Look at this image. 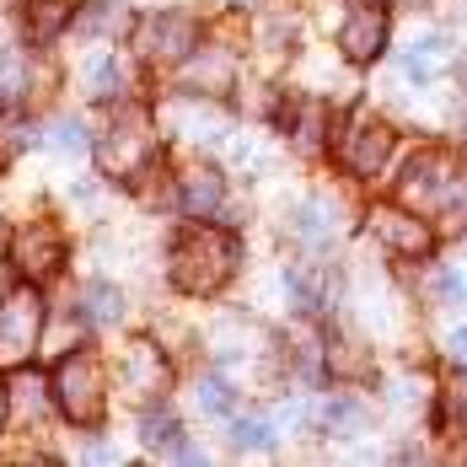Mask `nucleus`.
Instances as JSON below:
<instances>
[{"label": "nucleus", "instance_id": "f3484780", "mask_svg": "<svg viewBox=\"0 0 467 467\" xmlns=\"http://www.w3.org/2000/svg\"><path fill=\"white\" fill-rule=\"evenodd\" d=\"M87 92L97 102H108V97H124L130 92V65L119 59V54H97L92 70H87Z\"/></svg>", "mask_w": 467, "mask_h": 467}, {"label": "nucleus", "instance_id": "5701e85b", "mask_svg": "<svg viewBox=\"0 0 467 467\" xmlns=\"http://www.w3.org/2000/svg\"><path fill=\"white\" fill-rule=\"evenodd\" d=\"M199 409H204V414H232V387L210 376V381L199 387Z\"/></svg>", "mask_w": 467, "mask_h": 467}, {"label": "nucleus", "instance_id": "b1692460", "mask_svg": "<svg viewBox=\"0 0 467 467\" xmlns=\"http://www.w3.org/2000/svg\"><path fill=\"white\" fill-rule=\"evenodd\" d=\"M59 22H65V5H59V0H44V5H38V11L27 16V27H33L38 38H48V33H59Z\"/></svg>", "mask_w": 467, "mask_h": 467}, {"label": "nucleus", "instance_id": "c85d7f7f", "mask_svg": "<svg viewBox=\"0 0 467 467\" xmlns=\"http://www.w3.org/2000/svg\"><path fill=\"white\" fill-rule=\"evenodd\" d=\"M232 5H247V0H232Z\"/></svg>", "mask_w": 467, "mask_h": 467}, {"label": "nucleus", "instance_id": "6e6552de", "mask_svg": "<svg viewBox=\"0 0 467 467\" xmlns=\"http://www.w3.org/2000/svg\"><path fill=\"white\" fill-rule=\"evenodd\" d=\"M140 48L150 59H161V65L188 59V54L199 48V22H193L188 11H156V16L140 22Z\"/></svg>", "mask_w": 467, "mask_h": 467}, {"label": "nucleus", "instance_id": "f03ea898", "mask_svg": "<svg viewBox=\"0 0 467 467\" xmlns=\"http://www.w3.org/2000/svg\"><path fill=\"white\" fill-rule=\"evenodd\" d=\"M236 269V236L226 226H188L172 242V285L188 296H215Z\"/></svg>", "mask_w": 467, "mask_h": 467}, {"label": "nucleus", "instance_id": "9b49d317", "mask_svg": "<svg viewBox=\"0 0 467 467\" xmlns=\"http://www.w3.org/2000/svg\"><path fill=\"white\" fill-rule=\"evenodd\" d=\"M119 387H124L130 398H156V392H167V360H161V349H156V344H130L124 360H119Z\"/></svg>", "mask_w": 467, "mask_h": 467}, {"label": "nucleus", "instance_id": "20e7f679", "mask_svg": "<svg viewBox=\"0 0 467 467\" xmlns=\"http://www.w3.org/2000/svg\"><path fill=\"white\" fill-rule=\"evenodd\" d=\"M150 156H156L150 119H145L140 108H124V113H113V124H108V140L97 145V161H102V172H119V178H130V172H145V167H150Z\"/></svg>", "mask_w": 467, "mask_h": 467}, {"label": "nucleus", "instance_id": "1a4fd4ad", "mask_svg": "<svg viewBox=\"0 0 467 467\" xmlns=\"http://www.w3.org/2000/svg\"><path fill=\"white\" fill-rule=\"evenodd\" d=\"M387 27H392L387 5L360 0V5L344 16V27H338V48H344V59H355V65H371L376 54L387 48Z\"/></svg>", "mask_w": 467, "mask_h": 467}, {"label": "nucleus", "instance_id": "cd10ccee", "mask_svg": "<svg viewBox=\"0 0 467 467\" xmlns=\"http://www.w3.org/2000/svg\"><path fill=\"white\" fill-rule=\"evenodd\" d=\"M451 360H457V366H467V327H457V333H451Z\"/></svg>", "mask_w": 467, "mask_h": 467}, {"label": "nucleus", "instance_id": "4468645a", "mask_svg": "<svg viewBox=\"0 0 467 467\" xmlns=\"http://www.w3.org/2000/svg\"><path fill=\"white\" fill-rule=\"evenodd\" d=\"M290 232L301 236L306 247H327V242L338 236V210H333L327 199H306V204L290 215Z\"/></svg>", "mask_w": 467, "mask_h": 467}, {"label": "nucleus", "instance_id": "ddd939ff", "mask_svg": "<svg viewBox=\"0 0 467 467\" xmlns=\"http://www.w3.org/2000/svg\"><path fill=\"white\" fill-rule=\"evenodd\" d=\"M451 65H457V48L446 44V38H420V44L403 54V70H409V81H420V87L441 81Z\"/></svg>", "mask_w": 467, "mask_h": 467}, {"label": "nucleus", "instance_id": "393cba45", "mask_svg": "<svg viewBox=\"0 0 467 467\" xmlns=\"http://www.w3.org/2000/svg\"><path fill=\"white\" fill-rule=\"evenodd\" d=\"M446 420L457 424V430H467V376H457L446 387Z\"/></svg>", "mask_w": 467, "mask_h": 467}, {"label": "nucleus", "instance_id": "0eeeda50", "mask_svg": "<svg viewBox=\"0 0 467 467\" xmlns=\"http://www.w3.org/2000/svg\"><path fill=\"white\" fill-rule=\"evenodd\" d=\"M371 236L387 247V253H398V258H424V253L435 247L430 221H420V210H403V204H376L371 210Z\"/></svg>", "mask_w": 467, "mask_h": 467}, {"label": "nucleus", "instance_id": "2eb2a0df", "mask_svg": "<svg viewBox=\"0 0 467 467\" xmlns=\"http://www.w3.org/2000/svg\"><path fill=\"white\" fill-rule=\"evenodd\" d=\"M5 398H11V420L16 424H38L48 414V403H54V381L44 387L38 376H16Z\"/></svg>", "mask_w": 467, "mask_h": 467}, {"label": "nucleus", "instance_id": "7ed1b4c3", "mask_svg": "<svg viewBox=\"0 0 467 467\" xmlns=\"http://www.w3.org/2000/svg\"><path fill=\"white\" fill-rule=\"evenodd\" d=\"M102 392H108V376H102V360L92 349H76V355H65L54 366V403H59L65 420L97 424L102 420V403H108Z\"/></svg>", "mask_w": 467, "mask_h": 467}, {"label": "nucleus", "instance_id": "f8f14e48", "mask_svg": "<svg viewBox=\"0 0 467 467\" xmlns=\"http://www.w3.org/2000/svg\"><path fill=\"white\" fill-rule=\"evenodd\" d=\"M178 199H183V210L193 221H210L215 210H221V199H226V183H221V172H210V167H193L178 178Z\"/></svg>", "mask_w": 467, "mask_h": 467}, {"label": "nucleus", "instance_id": "412c9836", "mask_svg": "<svg viewBox=\"0 0 467 467\" xmlns=\"http://www.w3.org/2000/svg\"><path fill=\"white\" fill-rule=\"evenodd\" d=\"M119 312H124V296H119L113 285H87V290H81V317H87V323H113Z\"/></svg>", "mask_w": 467, "mask_h": 467}, {"label": "nucleus", "instance_id": "9d476101", "mask_svg": "<svg viewBox=\"0 0 467 467\" xmlns=\"http://www.w3.org/2000/svg\"><path fill=\"white\" fill-rule=\"evenodd\" d=\"M11 258H16V269H22L33 285L54 280V275H59V264H65V236L54 232L48 221H33V226H22V232H16Z\"/></svg>", "mask_w": 467, "mask_h": 467}, {"label": "nucleus", "instance_id": "a878e982", "mask_svg": "<svg viewBox=\"0 0 467 467\" xmlns=\"http://www.w3.org/2000/svg\"><path fill=\"white\" fill-rule=\"evenodd\" d=\"M119 22H124V11H119V5H92L76 27H81V33H102V27H119Z\"/></svg>", "mask_w": 467, "mask_h": 467}, {"label": "nucleus", "instance_id": "bb28decb", "mask_svg": "<svg viewBox=\"0 0 467 467\" xmlns=\"http://www.w3.org/2000/svg\"><path fill=\"white\" fill-rule=\"evenodd\" d=\"M48 140L59 145V150H81V145H87V130H81V124H76V119H59V124H54V135H48Z\"/></svg>", "mask_w": 467, "mask_h": 467}, {"label": "nucleus", "instance_id": "aec40b11", "mask_svg": "<svg viewBox=\"0 0 467 467\" xmlns=\"http://www.w3.org/2000/svg\"><path fill=\"white\" fill-rule=\"evenodd\" d=\"M33 92V59L22 48H5L0 54V102H22Z\"/></svg>", "mask_w": 467, "mask_h": 467}, {"label": "nucleus", "instance_id": "6ab92c4d", "mask_svg": "<svg viewBox=\"0 0 467 467\" xmlns=\"http://www.w3.org/2000/svg\"><path fill=\"white\" fill-rule=\"evenodd\" d=\"M285 124H290V135H296V150H306V156H312V150H323V108H317V102H290V108H285Z\"/></svg>", "mask_w": 467, "mask_h": 467}, {"label": "nucleus", "instance_id": "4be33fe9", "mask_svg": "<svg viewBox=\"0 0 467 467\" xmlns=\"http://www.w3.org/2000/svg\"><path fill=\"white\" fill-rule=\"evenodd\" d=\"M269 441H275V424H269V420H242V424H236V446H242V451H247V446H253V451H264Z\"/></svg>", "mask_w": 467, "mask_h": 467}, {"label": "nucleus", "instance_id": "dca6fc26", "mask_svg": "<svg viewBox=\"0 0 467 467\" xmlns=\"http://www.w3.org/2000/svg\"><path fill=\"white\" fill-rule=\"evenodd\" d=\"M236 65L232 54H221V48H199L193 59H188V87L193 92H221V87H232Z\"/></svg>", "mask_w": 467, "mask_h": 467}, {"label": "nucleus", "instance_id": "f257e3e1", "mask_svg": "<svg viewBox=\"0 0 467 467\" xmlns=\"http://www.w3.org/2000/svg\"><path fill=\"white\" fill-rule=\"evenodd\" d=\"M398 199L420 215H441V221H467V167L446 150H420L403 178H398Z\"/></svg>", "mask_w": 467, "mask_h": 467}, {"label": "nucleus", "instance_id": "a211bd4d", "mask_svg": "<svg viewBox=\"0 0 467 467\" xmlns=\"http://www.w3.org/2000/svg\"><path fill=\"white\" fill-rule=\"evenodd\" d=\"M140 435H145V446H150V451H167V457H172V451H178V441H183V424H178V414H172L167 403H161V409L150 403V409L140 414Z\"/></svg>", "mask_w": 467, "mask_h": 467}, {"label": "nucleus", "instance_id": "39448f33", "mask_svg": "<svg viewBox=\"0 0 467 467\" xmlns=\"http://www.w3.org/2000/svg\"><path fill=\"white\" fill-rule=\"evenodd\" d=\"M44 333V301L38 290H11L0 301V366H22Z\"/></svg>", "mask_w": 467, "mask_h": 467}, {"label": "nucleus", "instance_id": "423d86ee", "mask_svg": "<svg viewBox=\"0 0 467 467\" xmlns=\"http://www.w3.org/2000/svg\"><path fill=\"white\" fill-rule=\"evenodd\" d=\"M387 156H392V130L371 119V113H360V119H349V130L338 135V161L355 172V178H376L381 167H387Z\"/></svg>", "mask_w": 467, "mask_h": 467}]
</instances>
